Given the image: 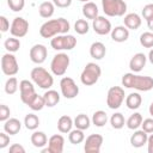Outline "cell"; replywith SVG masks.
I'll list each match as a JSON object with an SVG mask.
<instances>
[{"mask_svg": "<svg viewBox=\"0 0 153 153\" xmlns=\"http://www.w3.org/2000/svg\"><path fill=\"white\" fill-rule=\"evenodd\" d=\"M69 29H71L69 22L61 17V18L50 19L43 23L42 26L39 27V35L43 38H53L57 35L68 33Z\"/></svg>", "mask_w": 153, "mask_h": 153, "instance_id": "1", "label": "cell"}, {"mask_svg": "<svg viewBox=\"0 0 153 153\" xmlns=\"http://www.w3.org/2000/svg\"><path fill=\"white\" fill-rule=\"evenodd\" d=\"M122 86L126 88H134L136 91H151L153 88V78L148 75L135 74L134 72L126 73L122 76Z\"/></svg>", "mask_w": 153, "mask_h": 153, "instance_id": "2", "label": "cell"}, {"mask_svg": "<svg viewBox=\"0 0 153 153\" xmlns=\"http://www.w3.org/2000/svg\"><path fill=\"white\" fill-rule=\"evenodd\" d=\"M31 80L35 85H37L38 87L43 88V90H49L53 84H54V78L53 75L43 67H35L32 68L31 73H30Z\"/></svg>", "mask_w": 153, "mask_h": 153, "instance_id": "3", "label": "cell"}, {"mask_svg": "<svg viewBox=\"0 0 153 153\" xmlns=\"http://www.w3.org/2000/svg\"><path fill=\"white\" fill-rule=\"evenodd\" d=\"M102 75V69L99 65L96 62H88L84 67L81 74H80V81L85 86H92L94 85Z\"/></svg>", "mask_w": 153, "mask_h": 153, "instance_id": "4", "label": "cell"}, {"mask_svg": "<svg viewBox=\"0 0 153 153\" xmlns=\"http://www.w3.org/2000/svg\"><path fill=\"white\" fill-rule=\"evenodd\" d=\"M102 8L108 17H122L127 12L124 0H102Z\"/></svg>", "mask_w": 153, "mask_h": 153, "instance_id": "5", "label": "cell"}, {"mask_svg": "<svg viewBox=\"0 0 153 153\" xmlns=\"http://www.w3.org/2000/svg\"><path fill=\"white\" fill-rule=\"evenodd\" d=\"M71 59L66 53H57L51 62H50V71L56 76H62L67 72V68L69 67Z\"/></svg>", "mask_w": 153, "mask_h": 153, "instance_id": "6", "label": "cell"}, {"mask_svg": "<svg viewBox=\"0 0 153 153\" xmlns=\"http://www.w3.org/2000/svg\"><path fill=\"white\" fill-rule=\"evenodd\" d=\"M50 45L55 50H72L76 45V38L68 33L57 35L51 38Z\"/></svg>", "mask_w": 153, "mask_h": 153, "instance_id": "7", "label": "cell"}, {"mask_svg": "<svg viewBox=\"0 0 153 153\" xmlns=\"http://www.w3.org/2000/svg\"><path fill=\"white\" fill-rule=\"evenodd\" d=\"M124 90L121 86H111L108 90V94H106V105L112 109L116 110L118 109L122 103L124 102Z\"/></svg>", "mask_w": 153, "mask_h": 153, "instance_id": "8", "label": "cell"}, {"mask_svg": "<svg viewBox=\"0 0 153 153\" xmlns=\"http://www.w3.org/2000/svg\"><path fill=\"white\" fill-rule=\"evenodd\" d=\"M1 71L7 76H14L19 72V65L13 53H6L1 57Z\"/></svg>", "mask_w": 153, "mask_h": 153, "instance_id": "9", "label": "cell"}, {"mask_svg": "<svg viewBox=\"0 0 153 153\" xmlns=\"http://www.w3.org/2000/svg\"><path fill=\"white\" fill-rule=\"evenodd\" d=\"M61 94L67 99H73L79 94V86L69 76H63L60 80Z\"/></svg>", "mask_w": 153, "mask_h": 153, "instance_id": "10", "label": "cell"}, {"mask_svg": "<svg viewBox=\"0 0 153 153\" xmlns=\"http://www.w3.org/2000/svg\"><path fill=\"white\" fill-rule=\"evenodd\" d=\"M27 31H29V22L26 19H24L23 17H16L12 20L10 32L13 37L22 38V37L26 36Z\"/></svg>", "mask_w": 153, "mask_h": 153, "instance_id": "11", "label": "cell"}, {"mask_svg": "<svg viewBox=\"0 0 153 153\" xmlns=\"http://www.w3.org/2000/svg\"><path fill=\"white\" fill-rule=\"evenodd\" d=\"M19 92H20V99L25 105H29V103L31 102V99L37 94L33 82L29 81V80H22L19 82Z\"/></svg>", "mask_w": 153, "mask_h": 153, "instance_id": "12", "label": "cell"}, {"mask_svg": "<svg viewBox=\"0 0 153 153\" xmlns=\"http://www.w3.org/2000/svg\"><path fill=\"white\" fill-rule=\"evenodd\" d=\"M103 141H104V139L100 134H91L85 140L84 151L86 153H99Z\"/></svg>", "mask_w": 153, "mask_h": 153, "instance_id": "13", "label": "cell"}, {"mask_svg": "<svg viewBox=\"0 0 153 153\" xmlns=\"http://www.w3.org/2000/svg\"><path fill=\"white\" fill-rule=\"evenodd\" d=\"M92 29L97 35L104 36V35H108L111 32L112 26H111V23L109 19H106L103 16H98L96 19L92 20Z\"/></svg>", "mask_w": 153, "mask_h": 153, "instance_id": "14", "label": "cell"}, {"mask_svg": "<svg viewBox=\"0 0 153 153\" xmlns=\"http://www.w3.org/2000/svg\"><path fill=\"white\" fill-rule=\"evenodd\" d=\"M65 147V137L61 134H55L49 137L48 140V147L43 148L42 152L48 153H62Z\"/></svg>", "mask_w": 153, "mask_h": 153, "instance_id": "15", "label": "cell"}, {"mask_svg": "<svg viewBox=\"0 0 153 153\" xmlns=\"http://www.w3.org/2000/svg\"><path fill=\"white\" fill-rule=\"evenodd\" d=\"M29 56H30V60L36 63V65H41L45 61L47 56H48V50H47V47L44 44H35L31 47L30 49V53H29Z\"/></svg>", "mask_w": 153, "mask_h": 153, "instance_id": "16", "label": "cell"}, {"mask_svg": "<svg viewBox=\"0 0 153 153\" xmlns=\"http://www.w3.org/2000/svg\"><path fill=\"white\" fill-rule=\"evenodd\" d=\"M147 62V57L143 53H136L135 55H133V57L129 61V68L131 72L134 73H139L143 69V67L146 66Z\"/></svg>", "mask_w": 153, "mask_h": 153, "instance_id": "17", "label": "cell"}, {"mask_svg": "<svg viewBox=\"0 0 153 153\" xmlns=\"http://www.w3.org/2000/svg\"><path fill=\"white\" fill-rule=\"evenodd\" d=\"M147 139H148V134L143 129L141 130L135 129V131L130 136V145L135 148H140L143 145H147Z\"/></svg>", "mask_w": 153, "mask_h": 153, "instance_id": "18", "label": "cell"}, {"mask_svg": "<svg viewBox=\"0 0 153 153\" xmlns=\"http://www.w3.org/2000/svg\"><path fill=\"white\" fill-rule=\"evenodd\" d=\"M110 33H111L112 41H115V42H117V43L126 42V41L129 38V29L126 27L124 25L115 26V27L111 30Z\"/></svg>", "mask_w": 153, "mask_h": 153, "instance_id": "19", "label": "cell"}, {"mask_svg": "<svg viewBox=\"0 0 153 153\" xmlns=\"http://www.w3.org/2000/svg\"><path fill=\"white\" fill-rule=\"evenodd\" d=\"M123 23H124V26L128 27L129 30H137L142 24V19L137 13L133 12L124 16Z\"/></svg>", "mask_w": 153, "mask_h": 153, "instance_id": "20", "label": "cell"}, {"mask_svg": "<svg viewBox=\"0 0 153 153\" xmlns=\"http://www.w3.org/2000/svg\"><path fill=\"white\" fill-rule=\"evenodd\" d=\"M20 129H22V122L18 118L12 117L4 122V130L8 135H16L20 131Z\"/></svg>", "mask_w": 153, "mask_h": 153, "instance_id": "21", "label": "cell"}, {"mask_svg": "<svg viewBox=\"0 0 153 153\" xmlns=\"http://www.w3.org/2000/svg\"><path fill=\"white\" fill-rule=\"evenodd\" d=\"M106 54V48L102 42H93L90 47V55L94 60H102Z\"/></svg>", "mask_w": 153, "mask_h": 153, "instance_id": "22", "label": "cell"}, {"mask_svg": "<svg viewBox=\"0 0 153 153\" xmlns=\"http://www.w3.org/2000/svg\"><path fill=\"white\" fill-rule=\"evenodd\" d=\"M74 126V121L72 120L71 116L63 115L57 120V129L62 134H67L72 130V127Z\"/></svg>", "mask_w": 153, "mask_h": 153, "instance_id": "23", "label": "cell"}, {"mask_svg": "<svg viewBox=\"0 0 153 153\" xmlns=\"http://www.w3.org/2000/svg\"><path fill=\"white\" fill-rule=\"evenodd\" d=\"M31 143L36 147V148H43L45 145H48V137L45 135L44 131H39V130H35L31 134Z\"/></svg>", "mask_w": 153, "mask_h": 153, "instance_id": "24", "label": "cell"}, {"mask_svg": "<svg viewBox=\"0 0 153 153\" xmlns=\"http://www.w3.org/2000/svg\"><path fill=\"white\" fill-rule=\"evenodd\" d=\"M142 103V97L137 92H131L126 97V105L130 110H136L141 106Z\"/></svg>", "mask_w": 153, "mask_h": 153, "instance_id": "25", "label": "cell"}, {"mask_svg": "<svg viewBox=\"0 0 153 153\" xmlns=\"http://www.w3.org/2000/svg\"><path fill=\"white\" fill-rule=\"evenodd\" d=\"M81 10H82V14H84V17H85L86 19H91V20H93V19H96V18L98 17V12H99V10H98L97 5H96L94 2H92V1L85 2Z\"/></svg>", "mask_w": 153, "mask_h": 153, "instance_id": "26", "label": "cell"}, {"mask_svg": "<svg viewBox=\"0 0 153 153\" xmlns=\"http://www.w3.org/2000/svg\"><path fill=\"white\" fill-rule=\"evenodd\" d=\"M43 98H44V102H45V106H48V108H53L60 102L59 92L55 91V90H50V88L44 92Z\"/></svg>", "mask_w": 153, "mask_h": 153, "instance_id": "27", "label": "cell"}, {"mask_svg": "<svg viewBox=\"0 0 153 153\" xmlns=\"http://www.w3.org/2000/svg\"><path fill=\"white\" fill-rule=\"evenodd\" d=\"M55 12V5L53 1H44L38 7V13L42 18H50Z\"/></svg>", "mask_w": 153, "mask_h": 153, "instance_id": "28", "label": "cell"}, {"mask_svg": "<svg viewBox=\"0 0 153 153\" xmlns=\"http://www.w3.org/2000/svg\"><path fill=\"white\" fill-rule=\"evenodd\" d=\"M142 115L140 112H134L133 115H130L128 117V120L126 121V126L128 127V129H131V130H135V129H139V127H141L142 124Z\"/></svg>", "mask_w": 153, "mask_h": 153, "instance_id": "29", "label": "cell"}, {"mask_svg": "<svg viewBox=\"0 0 153 153\" xmlns=\"http://www.w3.org/2000/svg\"><path fill=\"white\" fill-rule=\"evenodd\" d=\"M91 120L87 115L85 114H79L76 115V117L74 118V126L75 128L78 129H81V130H86L90 128V124H91Z\"/></svg>", "mask_w": 153, "mask_h": 153, "instance_id": "30", "label": "cell"}, {"mask_svg": "<svg viewBox=\"0 0 153 153\" xmlns=\"http://www.w3.org/2000/svg\"><path fill=\"white\" fill-rule=\"evenodd\" d=\"M91 121H92V123H93L96 127H99V128H100V127H104V126L106 124V122H108V115H106L105 111L98 110V111H96V112L92 115Z\"/></svg>", "mask_w": 153, "mask_h": 153, "instance_id": "31", "label": "cell"}, {"mask_svg": "<svg viewBox=\"0 0 153 153\" xmlns=\"http://www.w3.org/2000/svg\"><path fill=\"white\" fill-rule=\"evenodd\" d=\"M24 126L29 130H36L39 126V118L35 114H27L24 118Z\"/></svg>", "mask_w": 153, "mask_h": 153, "instance_id": "32", "label": "cell"}, {"mask_svg": "<svg viewBox=\"0 0 153 153\" xmlns=\"http://www.w3.org/2000/svg\"><path fill=\"white\" fill-rule=\"evenodd\" d=\"M68 140L72 145H79L81 143L82 141H85V134H84V130L81 129H73L69 131V135H68Z\"/></svg>", "mask_w": 153, "mask_h": 153, "instance_id": "33", "label": "cell"}, {"mask_svg": "<svg viewBox=\"0 0 153 153\" xmlns=\"http://www.w3.org/2000/svg\"><path fill=\"white\" fill-rule=\"evenodd\" d=\"M4 47H5V49L8 51V53H16V51H18L19 50V48H20V41L17 38V37H8L5 42H4Z\"/></svg>", "mask_w": 153, "mask_h": 153, "instance_id": "34", "label": "cell"}, {"mask_svg": "<svg viewBox=\"0 0 153 153\" xmlns=\"http://www.w3.org/2000/svg\"><path fill=\"white\" fill-rule=\"evenodd\" d=\"M110 124L114 129H122L126 124V120H124L123 114H121V112L112 114L110 117Z\"/></svg>", "mask_w": 153, "mask_h": 153, "instance_id": "35", "label": "cell"}, {"mask_svg": "<svg viewBox=\"0 0 153 153\" xmlns=\"http://www.w3.org/2000/svg\"><path fill=\"white\" fill-rule=\"evenodd\" d=\"M27 106H29L31 110H33V111H41V110L45 106V102H44L43 96L36 94V96L31 99V102L29 103Z\"/></svg>", "mask_w": 153, "mask_h": 153, "instance_id": "36", "label": "cell"}, {"mask_svg": "<svg viewBox=\"0 0 153 153\" xmlns=\"http://www.w3.org/2000/svg\"><path fill=\"white\" fill-rule=\"evenodd\" d=\"M18 86H19V85H18L17 78H16V76H10V78L6 80L4 88H5V92H6L7 94H14V93L18 91Z\"/></svg>", "mask_w": 153, "mask_h": 153, "instance_id": "37", "label": "cell"}, {"mask_svg": "<svg viewBox=\"0 0 153 153\" xmlns=\"http://www.w3.org/2000/svg\"><path fill=\"white\" fill-rule=\"evenodd\" d=\"M74 30L79 35H85L90 30V24H88V22L86 19H78L74 23Z\"/></svg>", "mask_w": 153, "mask_h": 153, "instance_id": "38", "label": "cell"}, {"mask_svg": "<svg viewBox=\"0 0 153 153\" xmlns=\"http://www.w3.org/2000/svg\"><path fill=\"white\" fill-rule=\"evenodd\" d=\"M139 41L143 48H153V32L147 31V32L141 33Z\"/></svg>", "mask_w": 153, "mask_h": 153, "instance_id": "39", "label": "cell"}, {"mask_svg": "<svg viewBox=\"0 0 153 153\" xmlns=\"http://www.w3.org/2000/svg\"><path fill=\"white\" fill-rule=\"evenodd\" d=\"M7 5L13 12H20L25 6V0H7Z\"/></svg>", "mask_w": 153, "mask_h": 153, "instance_id": "40", "label": "cell"}, {"mask_svg": "<svg viewBox=\"0 0 153 153\" xmlns=\"http://www.w3.org/2000/svg\"><path fill=\"white\" fill-rule=\"evenodd\" d=\"M141 14H142L143 19H146V22L149 19H153V4L145 5L142 11H141Z\"/></svg>", "mask_w": 153, "mask_h": 153, "instance_id": "41", "label": "cell"}, {"mask_svg": "<svg viewBox=\"0 0 153 153\" xmlns=\"http://www.w3.org/2000/svg\"><path fill=\"white\" fill-rule=\"evenodd\" d=\"M10 115H11V110L7 105L5 104H1L0 105V121L1 122H5L10 118Z\"/></svg>", "mask_w": 153, "mask_h": 153, "instance_id": "42", "label": "cell"}, {"mask_svg": "<svg viewBox=\"0 0 153 153\" xmlns=\"http://www.w3.org/2000/svg\"><path fill=\"white\" fill-rule=\"evenodd\" d=\"M141 127H142V129L147 134H152L153 133V118H146V120H143Z\"/></svg>", "mask_w": 153, "mask_h": 153, "instance_id": "43", "label": "cell"}, {"mask_svg": "<svg viewBox=\"0 0 153 153\" xmlns=\"http://www.w3.org/2000/svg\"><path fill=\"white\" fill-rule=\"evenodd\" d=\"M10 145V135L4 130L0 133V148H5Z\"/></svg>", "mask_w": 153, "mask_h": 153, "instance_id": "44", "label": "cell"}, {"mask_svg": "<svg viewBox=\"0 0 153 153\" xmlns=\"http://www.w3.org/2000/svg\"><path fill=\"white\" fill-rule=\"evenodd\" d=\"M10 22L5 16H0V30L1 32H6L10 30Z\"/></svg>", "mask_w": 153, "mask_h": 153, "instance_id": "45", "label": "cell"}, {"mask_svg": "<svg viewBox=\"0 0 153 153\" xmlns=\"http://www.w3.org/2000/svg\"><path fill=\"white\" fill-rule=\"evenodd\" d=\"M54 5L60 8H67L72 5V0H53Z\"/></svg>", "mask_w": 153, "mask_h": 153, "instance_id": "46", "label": "cell"}, {"mask_svg": "<svg viewBox=\"0 0 153 153\" xmlns=\"http://www.w3.org/2000/svg\"><path fill=\"white\" fill-rule=\"evenodd\" d=\"M8 153H25V148L19 143H13L12 146H10Z\"/></svg>", "mask_w": 153, "mask_h": 153, "instance_id": "47", "label": "cell"}, {"mask_svg": "<svg viewBox=\"0 0 153 153\" xmlns=\"http://www.w3.org/2000/svg\"><path fill=\"white\" fill-rule=\"evenodd\" d=\"M147 151H148V153H153V133L148 135V139H147Z\"/></svg>", "mask_w": 153, "mask_h": 153, "instance_id": "48", "label": "cell"}, {"mask_svg": "<svg viewBox=\"0 0 153 153\" xmlns=\"http://www.w3.org/2000/svg\"><path fill=\"white\" fill-rule=\"evenodd\" d=\"M147 26H148L149 31H151V32H153V19H149V20H147Z\"/></svg>", "mask_w": 153, "mask_h": 153, "instance_id": "49", "label": "cell"}, {"mask_svg": "<svg viewBox=\"0 0 153 153\" xmlns=\"http://www.w3.org/2000/svg\"><path fill=\"white\" fill-rule=\"evenodd\" d=\"M148 60H149V62L153 65V48H151V50H149V53H148V57H147Z\"/></svg>", "mask_w": 153, "mask_h": 153, "instance_id": "50", "label": "cell"}, {"mask_svg": "<svg viewBox=\"0 0 153 153\" xmlns=\"http://www.w3.org/2000/svg\"><path fill=\"white\" fill-rule=\"evenodd\" d=\"M148 111H149V115L153 117V102L151 103V105H149V108H148Z\"/></svg>", "mask_w": 153, "mask_h": 153, "instance_id": "51", "label": "cell"}, {"mask_svg": "<svg viewBox=\"0 0 153 153\" xmlns=\"http://www.w3.org/2000/svg\"><path fill=\"white\" fill-rule=\"evenodd\" d=\"M78 1H81V2H88L90 0H78Z\"/></svg>", "mask_w": 153, "mask_h": 153, "instance_id": "52", "label": "cell"}]
</instances>
